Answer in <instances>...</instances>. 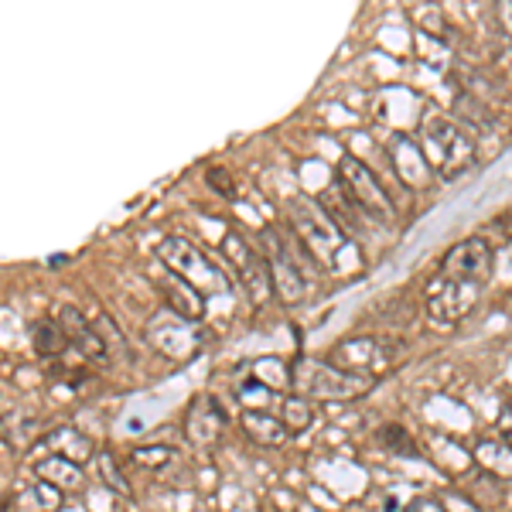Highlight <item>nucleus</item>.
Returning a JSON list of instances; mask_svg holds the SVG:
<instances>
[{
	"mask_svg": "<svg viewBox=\"0 0 512 512\" xmlns=\"http://www.w3.org/2000/svg\"><path fill=\"white\" fill-rule=\"evenodd\" d=\"M495 253L482 236H468L461 243H454L448 256L441 260V274H437V287H444L441 294H431V315L437 321H458L472 308L485 284L492 280Z\"/></svg>",
	"mask_w": 512,
	"mask_h": 512,
	"instance_id": "nucleus-1",
	"label": "nucleus"
},
{
	"mask_svg": "<svg viewBox=\"0 0 512 512\" xmlns=\"http://www.w3.org/2000/svg\"><path fill=\"white\" fill-rule=\"evenodd\" d=\"M373 379L369 376H352L342 369L328 366L321 359H294L291 366V390L301 400H355V396L369 393Z\"/></svg>",
	"mask_w": 512,
	"mask_h": 512,
	"instance_id": "nucleus-2",
	"label": "nucleus"
},
{
	"mask_svg": "<svg viewBox=\"0 0 512 512\" xmlns=\"http://www.w3.org/2000/svg\"><path fill=\"white\" fill-rule=\"evenodd\" d=\"M260 256L267 263L270 287L284 304H301L308 297V270L294 260L291 253V239H287L284 226H263L260 233Z\"/></svg>",
	"mask_w": 512,
	"mask_h": 512,
	"instance_id": "nucleus-3",
	"label": "nucleus"
},
{
	"mask_svg": "<svg viewBox=\"0 0 512 512\" xmlns=\"http://www.w3.org/2000/svg\"><path fill=\"white\" fill-rule=\"evenodd\" d=\"M287 222H291L287 229L301 239L304 250L315 256L318 267L321 263L332 267L338 250H342V243H345V236L338 233V226L325 216V209H321L315 198H308V195L291 198V202H287Z\"/></svg>",
	"mask_w": 512,
	"mask_h": 512,
	"instance_id": "nucleus-4",
	"label": "nucleus"
},
{
	"mask_svg": "<svg viewBox=\"0 0 512 512\" xmlns=\"http://www.w3.org/2000/svg\"><path fill=\"white\" fill-rule=\"evenodd\" d=\"M338 188H342V195L355 205V212L366 216L369 222H376V226H393L396 222V209H393L390 195H386V188L379 185L373 168L362 164L355 154H345V158L338 161Z\"/></svg>",
	"mask_w": 512,
	"mask_h": 512,
	"instance_id": "nucleus-5",
	"label": "nucleus"
},
{
	"mask_svg": "<svg viewBox=\"0 0 512 512\" xmlns=\"http://www.w3.org/2000/svg\"><path fill=\"white\" fill-rule=\"evenodd\" d=\"M158 256L161 263L168 267V274H175L178 280H185L188 287H195L198 294H222L229 291V277L222 274L216 263L209 260L195 243L181 236H168L164 243L158 246Z\"/></svg>",
	"mask_w": 512,
	"mask_h": 512,
	"instance_id": "nucleus-6",
	"label": "nucleus"
},
{
	"mask_svg": "<svg viewBox=\"0 0 512 512\" xmlns=\"http://www.w3.org/2000/svg\"><path fill=\"white\" fill-rule=\"evenodd\" d=\"M424 140H427V154H434V168L437 175L454 178L461 171L472 168L475 161V140L468 130H461L458 123L448 117H427L424 120ZM424 154V158H427Z\"/></svg>",
	"mask_w": 512,
	"mask_h": 512,
	"instance_id": "nucleus-7",
	"label": "nucleus"
},
{
	"mask_svg": "<svg viewBox=\"0 0 512 512\" xmlns=\"http://www.w3.org/2000/svg\"><path fill=\"white\" fill-rule=\"evenodd\" d=\"M222 256H226V260L236 267V274L243 277L246 287H250V294H253L256 304H267L270 297H274V287H270V274H267V263H263L260 250H253V246L246 243V239L239 236V233H233V229H229V233L222 236Z\"/></svg>",
	"mask_w": 512,
	"mask_h": 512,
	"instance_id": "nucleus-8",
	"label": "nucleus"
},
{
	"mask_svg": "<svg viewBox=\"0 0 512 512\" xmlns=\"http://www.w3.org/2000/svg\"><path fill=\"white\" fill-rule=\"evenodd\" d=\"M390 352H393L390 338L359 335V338H349V342L335 345L328 366L342 369V373H352V376H362V369H373V359H386ZM386 362H390V359H386Z\"/></svg>",
	"mask_w": 512,
	"mask_h": 512,
	"instance_id": "nucleus-9",
	"label": "nucleus"
},
{
	"mask_svg": "<svg viewBox=\"0 0 512 512\" xmlns=\"http://www.w3.org/2000/svg\"><path fill=\"white\" fill-rule=\"evenodd\" d=\"M55 321H59L65 342L76 345V349L86 355V359H103V355H106V345L99 342L96 328L89 325V318L82 315L79 308H72V304H69V308H62V315L55 318Z\"/></svg>",
	"mask_w": 512,
	"mask_h": 512,
	"instance_id": "nucleus-10",
	"label": "nucleus"
},
{
	"mask_svg": "<svg viewBox=\"0 0 512 512\" xmlns=\"http://www.w3.org/2000/svg\"><path fill=\"white\" fill-rule=\"evenodd\" d=\"M158 291L164 297V304H168V308L185 321H202L205 311H209L205 308V297L198 294L195 287H188L185 280H178L175 274L158 277Z\"/></svg>",
	"mask_w": 512,
	"mask_h": 512,
	"instance_id": "nucleus-11",
	"label": "nucleus"
},
{
	"mask_svg": "<svg viewBox=\"0 0 512 512\" xmlns=\"http://www.w3.org/2000/svg\"><path fill=\"white\" fill-rule=\"evenodd\" d=\"M393 175L400 178L403 185H410V188L431 175V164H427L424 151H420L410 137H396V144H393Z\"/></svg>",
	"mask_w": 512,
	"mask_h": 512,
	"instance_id": "nucleus-12",
	"label": "nucleus"
},
{
	"mask_svg": "<svg viewBox=\"0 0 512 512\" xmlns=\"http://www.w3.org/2000/svg\"><path fill=\"white\" fill-rule=\"evenodd\" d=\"M35 475L41 478V482L55 485L59 492H79L82 485H86V472H82L72 458H65V454H52V458L38 461Z\"/></svg>",
	"mask_w": 512,
	"mask_h": 512,
	"instance_id": "nucleus-13",
	"label": "nucleus"
},
{
	"mask_svg": "<svg viewBox=\"0 0 512 512\" xmlns=\"http://www.w3.org/2000/svg\"><path fill=\"white\" fill-rule=\"evenodd\" d=\"M243 431L253 444H263V448H284L291 441L284 424L267 410H243Z\"/></svg>",
	"mask_w": 512,
	"mask_h": 512,
	"instance_id": "nucleus-14",
	"label": "nucleus"
},
{
	"mask_svg": "<svg viewBox=\"0 0 512 512\" xmlns=\"http://www.w3.org/2000/svg\"><path fill=\"white\" fill-rule=\"evenodd\" d=\"M31 345H35V352L41 355V359H55V355H62L65 349H69V342H65L62 328L55 318H38L31 321Z\"/></svg>",
	"mask_w": 512,
	"mask_h": 512,
	"instance_id": "nucleus-15",
	"label": "nucleus"
},
{
	"mask_svg": "<svg viewBox=\"0 0 512 512\" xmlns=\"http://www.w3.org/2000/svg\"><path fill=\"white\" fill-rule=\"evenodd\" d=\"M280 424H284L287 434H301L308 431L311 424H315V407H311L308 400H301V396H287L284 403H280Z\"/></svg>",
	"mask_w": 512,
	"mask_h": 512,
	"instance_id": "nucleus-16",
	"label": "nucleus"
},
{
	"mask_svg": "<svg viewBox=\"0 0 512 512\" xmlns=\"http://www.w3.org/2000/svg\"><path fill=\"white\" fill-rule=\"evenodd\" d=\"M99 478H103L110 489H117L120 495H130V485H127V478L120 475V468L113 465V454H99Z\"/></svg>",
	"mask_w": 512,
	"mask_h": 512,
	"instance_id": "nucleus-17",
	"label": "nucleus"
},
{
	"mask_svg": "<svg viewBox=\"0 0 512 512\" xmlns=\"http://www.w3.org/2000/svg\"><path fill=\"white\" fill-rule=\"evenodd\" d=\"M379 437H383L386 448H393V451H400V454H420L417 444H410V434L403 431V427H396V424L383 427V434H379Z\"/></svg>",
	"mask_w": 512,
	"mask_h": 512,
	"instance_id": "nucleus-18",
	"label": "nucleus"
},
{
	"mask_svg": "<svg viewBox=\"0 0 512 512\" xmlns=\"http://www.w3.org/2000/svg\"><path fill=\"white\" fill-rule=\"evenodd\" d=\"M209 185L216 188L219 195H226V198H236V181H233V175L229 171H222V168H209Z\"/></svg>",
	"mask_w": 512,
	"mask_h": 512,
	"instance_id": "nucleus-19",
	"label": "nucleus"
},
{
	"mask_svg": "<svg viewBox=\"0 0 512 512\" xmlns=\"http://www.w3.org/2000/svg\"><path fill=\"white\" fill-rule=\"evenodd\" d=\"M168 458H171V451H168V448H147V451H134V461H140V465H147V468H161Z\"/></svg>",
	"mask_w": 512,
	"mask_h": 512,
	"instance_id": "nucleus-20",
	"label": "nucleus"
},
{
	"mask_svg": "<svg viewBox=\"0 0 512 512\" xmlns=\"http://www.w3.org/2000/svg\"><path fill=\"white\" fill-rule=\"evenodd\" d=\"M407 512H444V506L437 499H417Z\"/></svg>",
	"mask_w": 512,
	"mask_h": 512,
	"instance_id": "nucleus-21",
	"label": "nucleus"
}]
</instances>
